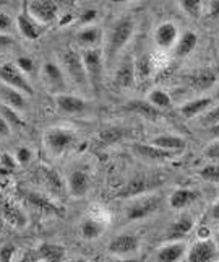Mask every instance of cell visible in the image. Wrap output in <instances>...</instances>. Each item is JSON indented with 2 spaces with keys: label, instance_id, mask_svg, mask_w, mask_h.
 <instances>
[{
  "label": "cell",
  "instance_id": "1",
  "mask_svg": "<svg viewBox=\"0 0 219 262\" xmlns=\"http://www.w3.org/2000/svg\"><path fill=\"white\" fill-rule=\"evenodd\" d=\"M133 31H135V21L130 16H122L112 23L106 38V48H104L106 64H112L115 60L118 52H120L127 46V42L130 41Z\"/></svg>",
  "mask_w": 219,
  "mask_h": 262
},
{
  "label": "cell",
  "instance_id": "2",
  "mask_svg": "<svg viewBox=\"0 0 219 262\" xmlns=\"http://www.w3.org/2000/svg\"><path fill=\"white\" fill-rule=\"evenodd\" d=\"M83 59L88 83L91 90L98 95L103 86V75H104V54L99 48H86L81 52Z\"/></svg>",
  "mask_w": 219,
  "mask_h": 262
},
{
  "label": "cell",
  "instance_id": "3",
  "mask_svg": "<svg viewBox=\"0 0 219 262\" xmlns=\"http://www.w3.org/2000/svg\"><path fill=\"white\" fill-rule=\"evenodd\" d=\"M62 64L63 69L68 74V77L75 82L78 86H86L88 83V77H86V70L83 59H81V54H78L75 49H67L62 56Z\"/></svg>",
  "mask_w": 219,
  "mask_h": 262
},
{
  "label": "cell",
  "instance_id": "4",
  "mask_svg": "<svg viewBox=\"0 0 219 262\" xmlns=\"http://www.w3.org/2000/svg\"><path fill=\"white\" fill-rule=\"evenodd\" d=\"M0 80H2V82L8 86H13L16 90H20L21 93H26V95L34 93L33 86L30 85V82L23 75V72L18 69L16 64H12V62H7V64L0 66Z\"/></svg>",
  "mask_w": 219,
  "mask_h": 262
},
{
  "label": "cell",
  "instance_id": "5",
  "mask_svg": "<svg viewBox=\"0 0 219 262\" xmlns=\"http://www.w3.org/2000/svg\"><path fill=\"white\" fill-rule=\"evenodd\" d=\"M75 140H77L75 132L62 127L51 129L45 134V145L49 147L52 153H56V155H60L67 148H70L75 143Z\"/></svg>",
  "mask_w": 219,
  "mask_h": 262
},
{
  "label": "cell",
  "instance_id": "6",
  "mask_svg": "<svg viewBox=\"0 0 219 262\" xmlns=\"http://www.w3.org/2000/svg\"><path fill=\"white\" fill-rule=\"evenodd\" d=\"M159 205H161V201L156 195L140 197L129 205V209H127V219H129L130 222L146 219V216H150L154 212H158Z\"/></svg>",
  "mask_w": 219,
  "mask_h": 262
},
{
  "label": "cell",
  "instance_id": "7",
  "mask_svg": "<svg viewBox=\"0 0 219 262\" xmlns=\"http://www.w3.org/2000/svg\"><path fill=\"white\" fill-rule=\"evenodd\" d=\"M140 249V238L132 233H122L109 243V252L115 256H129Z\"/></svg>",
  "mask_w": 219,
  "mask_h": 262
},
{
  "label": "cell",
  "instance_id": "8",
  "mask_svg": "<svg viewBox=\"0 0 219 262\" xmlns=\"http://www.w3.org/2000/svg\"><path fill=\"white\" fill-rule=\"evenodd\" d=\"M30 13L34 20L41 23H51L57 18L59 5L56 0H33L30 4Z\"/></svg>",
  "mask_w": 219,
  "mask_h": 262
},
{
  "label": "cell",
  "instance_id": "9",
  "mask_svg": "<svg viewBox=\"0 0 219 262\" xmlns=\"http://www.w3.org/2000/svg\"><path fill=\"white\" fill-rule=\"evenodd\" d=\"M217 246L213 239L209 238H200L197 243H193L187 254V259L191 262H208L213 260L216 256Z\"/></svg>",
  "mask_w": 219,
  "mask_h": 262
},
{
  "label": "cell",
  "instance_id": "10",
  "mask_svg": "<svg viewBox=\"0 0 219 262\" xmlns=\"http://www.w3.org/2000/svg\"><path fill=\"white\" fill-rule=\"evenodd\" d=\"M158 186V179H151V178H146V176H138V178H133L130 179L129 183L125 184V187L118 192V197H138L143 195L150 191L151 187Z\"/></svg>",
  "mask_w": 219,
  "mask_h": 262
},
{
  "label": "cell",
  "instance_id": "11",
  "mask_svg": "<svg viewBox=\"0 0 219 262\" xmlns=\"http://www.w3.org/2000/svg\"><path fill=\"white\" fill-rule=\"evenodd\" d=\"M135 78H136L135 60L132 56H127L115 70L114 82L118 88H130L135 83Z\"/></svg>",
  "mask_w": 219,
  "mask_h": 262
},
{
  "label": "cell",
  "instance_id": "12",
  "mask_svg": "<svg viewBox=\"0 0 219 262\" xmlns=\"http://www.w3.org/2000/svg\"><path fill=\"white\" fill-rule=\"evenodd\" d=\"M133 151L138 157H141L144 160H151V161H166V160H171L177 155L174 151L164 150L158 145H153V143H135Z\"/></svg>",
  "mask_w": 219,
  "mask_h": 262
},
{
  "label": "cell",
  "instance_id": "13",
  "mask_svg": "<svg viewBox=\"0 0 219 262\" xmlns=\"http://www.w3.org/2000/svg\"><path fill=\"white\" fill-rule=\"evenodd\" d=\"M42 74H44L45 82H47L49 88L54 93H62L63 90H65V77H63V72L57 64H54V62L44 64Z\"/></svg>",
  "mask_w": 219,
  "mask_h": 262
},
{
  "label": "cell",
  "instance_id": "14",
  "mask_svg": "<svg viewBox=\"0 0 219 262\" xmlns=\"http://www.w3.org/2000/svg\"><path fill=\"white\" fill-rule=\"evenodd\" d=\"M177 39H179V30L177 25H174L172 21L161 23L156 28V31H154V41L161 48H172Z\"/></svg>",
  "mask_w": 219,
  "mask_h": 262
},
{
  "label": "cell",
  "instance_id": "15",
  "mask_svg": "<svg viewBox=\"0 0 219 262\" xmlns=\"http://www.w3.org/2000/svg\"><path fill=\"white\" fill-rule=\"evenodd\" d=\"M187 246L182 241H169L167 245H164L156 252V260L159 262H174L180 260L185 256Z\"/></svg>",
  "mask_w": 219,
  "mask_h": 262
},
{
  "label": "cell",
  "instance_id": "16",
  "mask_svg": "<svg viewBox=\"0 0 219 262\" xmlns=\"http://www.w3.org/2000/svg\"><path fill=\"white\" fill-rule=\"evenodd\" d=\"M56 104L59 106L60 111L67 114H81V113H85L88 107V103L85 99L73 96V95H62V93L56 96Z\"/></svg>",
  "mask_w": 219,
  "mask_h": 262
},
{
  "label": "cell",
  "instance_id": "17",
  "mask_svg": "<svg viewBox=\"0 0 219 262\" xmlns=\"http://www.w3.org/2000/svg\"><path fill=\"white\" fill-rule=\"evenodd\" d=\"M91 183H89V178L85 171L81 169H75L68 178V191L73 197H85L89 191Z\"/></svg>",
  "mask_w": 219,
  "mask_h": 262
},
{
  "label": "cell",
  "instance_id": "18",
  "mask_svg": "<svg viewBox=\"0 0 219 262\" xmlns=\"http://www.w3.org/2000/svg\"><path fill=\"white\" fill-rule=\"evenodd\" d=\"M16 25H18V30H20V33L25 36L26 39H30V41L39 39L41 36H42V33H44V30L33 20V18H31L28 13L18 15V18H16Z\"/></svg>",
  "mask_w": 219,
  "mask_h": 262
},
{
  "label": "cell",
  "instance_id": "19",
  "mask_svg": "<svg viewBox=\"0 0 219 262\" xmlns=\"http://www.w3.org/2000/svg\"><path fill=\"white\" fill-rule=\"evenodd\" d=\"M193 228V219L190 215H182L167 230V241H180Z\"/></svg>",
  "mask_w": 219,
  "mask_h": 262
},
{
  "label": "cell",
  "instance_id": "20",
  "mask_svg": "<svg viewBox=\"0 0 219 262\" xmlns=\"http://www.w3.org/2000/svg\"><path fill=\"white\" fill-rule=\"evenodd\" d=\"M217 80V75L216 72L213 69H200L197 70L195 74L190 75V83L191 86H193L195 90H198V92H205V90H209Z\"/></svg>",
  "mask_w": 219,
  "mask_h": 262
},
{
  "label": "cell",
  "instance_id": "21",
  "mask_svg": "<svg viewBox=\"0 0 219 262\" xmlns=\"http://www.w3.org/2000/svg\"><path fill=\"white\" fill-rule=\"evenodd\" d=\"M211 104H213V99L208 96L191 99V101H187L185 104L180 106V114L187 117V119H191V117H197L198 114L205 113Z\"/></svg>",
  "mask_w": 219,
  "mask_h": 262
},
{
  "label": "cell",
  "instance_id": "22",
  "mask_svg": "<svg viewBox=\"0 0 219 262\" xmlns=\"http://www.w3.org/2000/svg\"><path fill=\"white\" fill-rule=\"evenodd\" d=\"M197 197H198V192H195L193 189L182 187V189H177V191H174L171 194L169 204H171L172 209L182 210V209H185V207H188L190 204H193L197 201Z\"/></svg>",
  "mask_w": 219,
  "mask_h": 262
},
{
  "label": "cell",
  "instance_id": "23",
  "mask_svg": "<svg viewBox=\"0 0 219 262\" xmlns=\"http://www.w3.org/2000/svg\"><path fill=\"white\" fill-rule=\"evenodd\" d=\"M0 96H2L4 99V103L7 106H10L12 110L15 111H21L25 110V106H26V99L23 96V93L20 92V90H16L13 86H0Z\"/></svg>",
  "mask_w": 219,
  "mask_h": 262
},
{
  "label": "cell",
  "instance_id": "24",
  "mask_svg": "<svg viewBox=\"0 0 219 262\" xmlns=\"http://www.w3.org/2000/svg\"><path fill=\"white\" fill-rule=\"evenodd\" d=\"M153 145H158L164 150L180 153L187 148V140L179 137V135H159V137L153 139Z\"/></svg>",
  "mask_w": 219,
  "mask_h": 262
},
{
  "label": "cell",
  "instance_id": "25",
  "mask_svg": "<svg viewBox=\"0 0 219 262\" xmlns=\"http://www.w3.org/2000/svg\"><path fill=\"white\" fill-rule=\"evenodd\" d=\"M127 110L140 114L150 121H158L161 117V110H158L156 106H153L150 101H130L127 104Z\"/></svg>",
  "mask_w": 219,
  "mask_h": 262
},
{
  "label": "cell",
  "instance_id": "26",
  "mask_svg": "<svg viewBox=\"0 0 219 262\" xmlns=\"http://www.w3.org/2000/svg\"><path fill=\"white\" fill-rule=\"evenodd\" d=\"M81 236L85 239H96L104 233V223L93 216H86V219L81 222Z\"/></svg>",
  "mask_w": 219,
  "mask_h": 262
},
{
  "label": "cell",
  "instance_id": "27",
  "mask_svg": "<svg viewBox=\"0 0 219 262\" xmlns=\"http://www.w3.org/2000/svg\"><path fill=\"white\" fill-rule=\"evenodd\" d=\"M103 39V31L101 28H96V26H88V28L81 30L77 34V41L80 46L86 48H96V44Z\"/></svg>",
  "mask_w": 219,
  "mask_h": 262
},
{
  "label": "cell",
  "instance_id": "28",
  "mask_svg": "<svg viewBox=\"0 0 219 262\" xmlns=\"http://www.w3.org/2000/svg\"><path fill=\"white\" fill-rule=\"evenodd\" d=\"M38 259L42 260H51V262H57V260H63L65 259V249L59 245H52V243H45V245H41L38 248V254H36Z\"/></svg>",
  "mask_w": 219,
  "mask_h": 262
},
{
  "label": "cell",
  "instance_id": "29",
  "mask_svg": "<svg viewBox=\"0 0 219 262\" xmlns=\"http://www.w3.org/2000/svg\"><path fill=\"white\" fill-rule=\"evenodd\" d=\"M198 44V36L193 31H185L184 34L177 39V46H176V52L179 57H185L188 54H191L195 51Z\"/></svg>",
  "mask_w": 219,
  "mask_h": 262
},
{
  "label": "cell",
  "instance_id": "30",
  "mask_svg": "<svg viewBox=\"0 0 219 262\" xmlns=\"http://www.w3.org/2000/svg\"><path fill=\"white\" fill-rule=\"evenodd\" d=\"M148 101L153 104V106H156L158 110H169V107L172 106V99L171 96L164 92V90H153V92L150 93L148 96Z\"/></svg>",
  "mask_w": 219,
  "mask_h": 262
},
{
  "label": "cell",
  "instance_id": "31",
  "mask_svg": "<svg viewBox=\"0 0 219 262\" xmlns=\"http://www.w3.org/2000/svg\"><path fill=\"white\" fill-rule=\"evenodd\" d=\"M28 201L31 204H34L38 209L44 210V212H51V213H56V215L60 213V209L57 205H54L49 199H45V197H42L39 194H28Z\"/></svg>",
  "mask_w": 219,
  "mask_h": 262
},
{
  "label": "cell",
  "instance_id": "32",
  "mask_svg": "<svg viewBox=\"0 0 219 262\" xmlns=\"http://www.w3.org/2000/svg\"><path fill=\"white\" fill-rule=\"evenodd\" d=\"M200 176L208 183L219 184V163H209L200 169Z\"/></svg>",
  "mask_w": 219,
  "mask_h": 262
},
{
  "label": "cell",
  "instance_id": "33",
  "mask_svg": "<svg viewBox=\"0 0 219 262\" xmlns=\"http://www.w3.org/2000/svg\"><path fill=\"white\" fill-rule=\"evenodd\" d=\"M180 5L182 10L191 18H195V20L202 13V0H180Z\"/></svg>",
  "mask_w": 219,
  "mask_h": 262
},
{
  "label": "cell",
  "instance_id": "34",
  "mask_svg": "<svg viewBox=\"0 0 219 262\" xmlns=\"http://www.w3.org/2000/svg\"><path fill=\"white\" fill-rule=\"evenodd\" d=\"M45 179H47V184L49 189L54 194H60L63 191V184H62V179L59 178L57 173H54L52 169H45Z\"/></svg>",
  "mask_w": 219,
  "mask_h": 262
},
{
  "label": "cell",
  "instance_id": "35",
  "mask_svg": "<svg viewBox=\"0 0 219 262\" xmlns=\"http://www.w3.org/2000/svg\"><path fill=\"white\" fill-rule=\"evenodd\" d=\"M124 137V132L120 129H115V127H111V129H104L101 132V140L107 145H112V143L118 142Z\"/></svg>",
  "mask_w": 219,
  "mask_h": 262
},
{
  "label": "cell",
  "instance_id": "36",
  "mask_svg": "<svg viewBox=\"0 0 219 262\" xmlns=\"http://www.w3.org/2000/svg\"><path fill=\"white\" fill-rule=\"evenodd\" d=\"M135 70H136V75L144 78L151 74V62H150V57H140L138 60L135 62Z\"/></svg>",
  "mask_w": 219,
  "mask_h": 262
},
{
  "label": "cell",
  "instance_id": "37",
  "mask_svg": "<svg viewBox=\"0 0 219 262\" xmlns=\"http://www.w3.org/2000/svg\"><path fill=\"white\" fill-rule=\"evenodd\" d=\"M219 122V106H214L213 110H209L203 117H202V124L205 127H211V125Z\"/></svg>",
  "mask_w": 219,
  "mask_h": 262
},
{
  "label": "cell",
  "instance_id": "38",
  "mask_svg": "<svg viewBox=\"0 0 219 262\" xmlns=\"http://www.w3.org/2000/svg\"><path fill=\"white\" fill-rule=\"evenodd\" d=\"M0 111H2L4 117H7V119L10 121V122H13L15 125H23V121L20 119V116H18L16 111L12 110L10 106H7V107H5V104H2V106H0ZM8 121H7V122H8Z\"/></svg>",
  "mask_w": 219,
  "mask_h": 262
},
{
  "label": "cell",
  "instance_id": "39",
  "mask_svg": "<svg viewBox=\"0 0 219 262\" xmlns=\"http://www.w3.org/2000/svg\"><path fill=\"white\" fill-rule=\"evenodd\" d=\"M16 161L18 163H21V165H26V163H30L31 158H33V153L30 148H26V147H21V148H18L16 150V155H15Z\"/></svg>",
  "mask_w": 219,
  "mask_h": 262
},
{
  "label": "cell",
  "instance_id": "40",
  "mask_svg": "<svg viewBox=\"0 0 219 262\" xmlns=\"http://www.w3.org/2000/svg\"><path fill=\"white\" fill-rule=\"evenodd\" d=\"M16 66L21 72H25V74H31L33 69H34V62L30 57H20L16 60Z\"/></svg>",
  "mask_w": 219,
  "mask_h": 262
},
{
  "label": "cell",
  "instance_id": "41",
  "mask_svg": "<svg viewBox=\"0 0 219 262\" xmlns=\"http://www.w3.org/2000/svg\"><path fill=\"white\" fill-rule=\"evenodd\" d=\"M205 155L211 160H219V139L213 140L209 145L205 148Z\"/></svg>",
  "mask_w": 219,
  "mask_h": 262
},
{
  "label": "cell",
  "instance_id": "42",
  "mask_svg": "<svg viewBox=\"0 0 219 262\" xmlns=\"http://www.w3.org/2000/svg\"><path fill=\"white\" fill-rule=\"evenodd\" d=\"M16 158L10 157V155H2V158H0V166H2V171L7 168V173H10L12 169H15L16 166Z\"/></svg>",
  "mask_w": 219,
  "mask_h": 262
},
{
  "label": "cell",
  "instance_id": "43",
  "mask_svg": "<svg viewBox=\"0 0 219 262\" xmlns=\"http://www.w3.org/2000/svg\"><path fill=\"white\" fill-rule=\"evenodd\" d=\"M12 18H10V15H7V13H4V12H0V33L2 31H8L12 28Z\"/></svg>",
  "mask_w": 219,
  "mask_h": 262
},
{
  "label": "cell",
  "instance_id": "44",
  "mask_svg": "<svg viewBox=\"0 0 219 262\" xmlns=\"http://www.w3.org/2000/svg\"><path fill=\"white\" fill-rule=\"evenodd\" d=\"M13 252H15V248L12 245L4 246L2 249H0V260H2V262L10 260L13 257Z\"/></svg>",
  "mask_w": 219,
  "mask_h": 262
},
{
  "label": "cell",
  "instance_id": "45",
  "mask_svg": "<svg viewBox=\"0 0 219 262\" xmlns=\"http://www.w3.org/2000/svg\"><path fill=\"white\" fill-rule=\"evenodd\" d=\"M209 18H219V0H209V13H208Z\"/></svg>",
  "mask_w": 219,
  "mask_h": 262
},
{
  "label": "cell",
  "instance_id": "46",
  "mask_svg": "<svg viewBox=\"0 0 219 262\" xmlns=\"http://www.w3.org/2000/svg\"><path fill=\"white\" fill-rule=\"evenodd\" d=\"M8 134H10V124L5 121L4 116H0V137H5Z\"/></svg>",
  "mask_w": 219,
  "mask_h": 262
},
{
  "label": "cell",
  "instance_id": "47",
  "mask_svg": "<svg viewBox=\"0 0 219 262\" xmlns=\"http://www.w3.org/2000/svg\"><path fill=\"white\" fill-rule=\"evenodd\" d=\"M96 16H98V12L96 10H86L83 15H81V23H89V21H93L96 20Z\"/></svg>",
  "mask_w": 219,
  "mask_h": 262
},
{
  "label": "cell",
  "instance_id": "48",
  "mask_svg": "<svg viewBox=\"0 0 219 262\" xmlns=\"http://www.w3.org/2000/svg\"><path fill=\"white\" fill-rule=\"evenodd\" d=\"M10 46H13V38H10V36H7L4 33H0V49L10 48Z\"/></svg>",
  "mask_w": 219,
  "mask_h": 262
},
{
  "label": "cell",
  "instance_id": "49",
  "mask_svg": "<svg viewBox=\"0 0 219 262\" xmlns=\"http://www.w3.org/2000/svg\"><path fill=\"white\" fill-rule=\"evenodd\" d=\"M209 219H213V220H219V202H216L211 209H209Z\"/></svg>",
  "mask_w": 219,
  "mask_h": 262
},
{
  "label": "cell",
  "instance_id": "50",
  "mask_svg": "<svg viewBox=\"0 0 219 262\" xmlns=\"http://www.w3.org/2000/svg\"><path fill=\"white\" fill-rule=\"evenodd\" d=\"M208 134L211 135V137L219 139V122L214 124V125H211V127H208Z\"/></svg>",
  "mask_w": 219,
  "mask_h": 262
},
{
  "label": "cell",
  "instance_id": "51",
  "mask_svg": "<svg viewBox=\"0 0 219 262\" xmlns=\"http://www.w3.org/2000/svg\"><path fill=\"white\" fill-rule=\"evenodd\" d=\"M205 234H209V231H208L206 228H200V231H198V236H200V238H206Z\"/></svg>",
  "mask_w": 219,
  "mask_h": 262
},
{
  "label": "cell",
  "instance_id": "52",
  "mask_svg": "<svg viewBox=\"0 0 219 262\" xmlns=\"http://www.w3.org/2000/svg\"><path fill=\"white\" fill-rule=\"evenodd\" d=\"M114 4H125V2H130V0H112Z\"/></svg>",
  "mask_w": 219,
  "mask_h": 262
},
{
  "label": "cell",
  "instance_id": "53",
  "mask_svg": "<svg viewBox=\"0 0 219 262\" xmlns=\"http://www.w3.org/2000/svg\"><path fill=\"white\" fill-rule=\"evenodd\" d=\"M216 246H217V249H219V230H217V233H216Z\"/></svg>",
  "mask_w": 219,
  "mask_h": 262
},
{
  "label": "cell",
  "instance_id": "54",
  "mask_svg": "<svg viewBox=\"0 0 219 262\" xmlns=\"http://www.w3.org/2000/svg\"><path fill=\"white\" fill-rule=\"evenodd\" d=\"M217 48H219V38H217Z\"/></svg>",
  "mask_w": 219,
  "mask_h": 262
}]
</instances>
